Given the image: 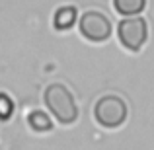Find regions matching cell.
<instances>
[{
	"instance_id": "cell-1",
	"label": "cell",
	"mask_w": 154,
	"mask_h": 150,
	"mask_svg": "<svg viewBox=\"0 0 154 150\" xmlns=\"http://www.w3.org/2000/svg\"><path fill=\"white\" fill-rule=\"evenodd\" d=\"M45 105L49 107V111L57 117V121L64 125H70L78 117V105L74 101V96L68 92L66 86L63 84H49V88L45 90Z\"/></svg>"
},
{
	"instance_id": "cell-2",
	"label": "cell",
	"mask_w": 154,
	"mask_h": 150,
	"mask_svg": "<svg viewBox=\"0 0 154 150\" xmlns=\"http://www.w3.org/2000/svg\"><path fill=\"white\" fill-rule=\"evenodd\" d=\"M94 117L102 127L117 129L127 119V103L119 96H103L94 105Z\"/></svg>"
},
{
	"instance_id": "cell-3",
	"label": "cell",
	"mask_w": 154,
	"mask_h": 150,
	"mask_svg": "<svg viewBox=\"0 0 154 150\" xmlns=\"http://www.w3.org/2000/svg\"><path fill=\"white\" fill-rule=\"evenodd\" d=\"M119 41L129 51H139L146 43L148 27L143 18H127L119 23Z\"/></svg>"
},
{
	"instance_id": "cell-4",
	"label": "cell",
	"mask_w": 154,
	"mask_h": 150,
	"mask_svg": "<svg viewBox=\"0 0 154 150\" xmlns=\"http://www.w3.org/2000/svg\"><path fill=\"white\" fill-rule=\"evenodd\" d=\"M80 33L88 41H105L111 35V22L102 14V12H86L80 16Z\"/></svg>"
},
{
	"instance_id": "cell-5",
	"label": "cell",
	"mask_w": 154,
	"mask_h": 150,
	"mask_svg": "<svg viewBox=\"0 0 154 150\" xmlns=\"http://www.w3.org/2000/svg\"><path fill=\"white\" fill-rule=\"evenodd\" d=\"M55 27L57 29H68L76 22V8L74 6H63L55 12Z\"/></svg>"
},
{
	"instance_id": "cell-6",
	"label": "cell",
	"mask_w": 154,
	"mask_h": 150,
	"mask_svg": "<svg viewBox=\"0 0 154 150\" xmlns=\"http://www.w3.org/2000/svg\"><path fill=\"white\" fill-rule=\"evenodd\" d=\"M146 0H113V6L123 16H135L144 10Z\"/></svg>"
},
{
	"instance_id": "cell-7",
	"label": "cell",
	"mask_w": 154,
	"mask_h": 150,
	"mask_svg": "<svg viewBox=\"0 0 154 150\" xmlns=\"http://www.w3.org/2000/svg\"><path fill=\"white\" fill-rule=\"evenodd\" d=\"M27 123H29L31 127L35 129V131H39V133L51 131V119H49V115H45L43 111H33V113H29V117H27Z\"/></svg>"
},
{
	"instance_id": "cell-8",
	"label": "cell",
	"mask_w": 154,
	"mask_h": 150,
	"mask_svg": "<svg viewBox=\"0 0 154 150\" xmlns=\"http://www.w3.org/2000/svg\"><path fill=\"white\" fill-rule=\"evenodd\" d=\"M12 109H14L12 99L6 94H0V119H8L12 115Z\"/></svg>"
}]
</instances>
